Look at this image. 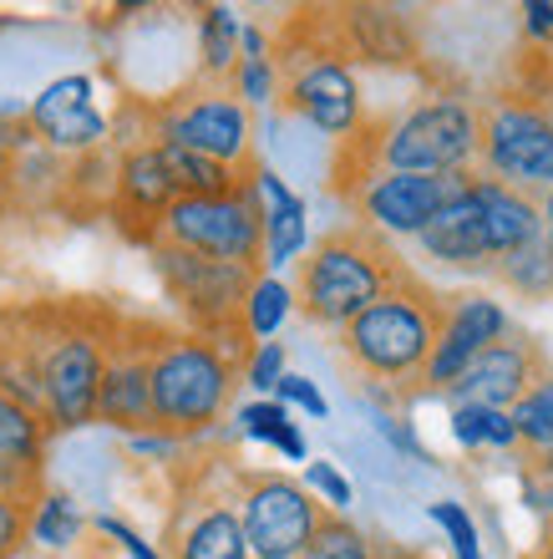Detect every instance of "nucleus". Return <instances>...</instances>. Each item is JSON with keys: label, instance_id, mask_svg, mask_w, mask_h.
I'll use <instances>...</instances> for the list:
<instances>
[{"label": "nucleus", "instance_id": "nucleus-1", "mask_svg": "<svg viewBox=\"0 0 553 559\" xmlns=\"http://www.w3.org/2000/svg\"><path fill=\"white\" fill-rule=\"evenodd\" d=\"M478 168V103L462 87L422 92L401 112H381L340 143L335 193L346 199L371 174H472Z\"/></svg>", "mask_w": 553, "mask_h": 559}, {"label": "nucleus", "instance_id": "nucleus-2", "mask_svg": "<svg viewBox=\"0 0 553 559\" xmlns=\"http://www.w3.org/2000/svg\"><path fill=\"white\" fill-rule=\"evenodd\" d=\"M442 306L447 295L432 290L411 270L396 290H386L376 306H365L350 325L335 331L340 361L361 386H371L381 402H417V382L426 371V356L437 346Z\"/></svg>", "mask_w": 553, "mask_h": 559}, {"label": "nucleus", "instance_id": "nucleus-3", "mask_svg": "<svg viewBox=\"0 0 553 559\" xmlns=\"http://www.w3.org/2000/svg\"><path fill=\"white\" fill-rule=\"evenodd\" d=\"M122 310L103 300H36V371H41V417L51 432L97 423L103 361Z\"/></svg>", "mask_w": 553, "mask_h": 559}, {"label": "nucleus", "instance_id": "nucleus-4", "mask_svg": "<svg viewBox=\"0 0 553 559\" xmlns=\"http://www.w3.org/2000/svg\"><path fill=\"white\" fill-rule=\"evenodd\" d=\"M411 275V265L396 254V245L365 224H335L330 235L305 245L300 265H294V310L321 331H340L376 306L386 290H396Z\"/></svg>", "mask_w": 553, "mask_h": 559}, {"label": "nucleus", "instance_id": "nucleus-5", "mask_svg": "<svg viewBox=\"0 0 553 559\" xmlns=\"http://www.w3.org/2000/svg\"><path fill=\"white\" fill-rule=\"evenodd\" d=\"M147 392H153V438H204L224 423L239 392V361L224 356L208 336H193L189 325L153 321Z\"/></svg>", "mask_w": 553, "mask_h": 559}, {"label": "nucleus", "instance_id": "nucleus-6", "mask_svg": "<svg viewBox=\"0 0 553 559\" xmlns=\"http://www.w3.org/2000/svg\"><path fill=\"white\" fill-rule=\"evenodd\" d=\"M269 51H275L279 72V103L335 143L356 138V128L365 122V97L356 82V67L325 36L321 11H300L285 31V41Z\"/></svg>", "mask_w": 553, "mask_h": 559}, {"label": "nucleus", "instance_id": "nucleus-7", "mask_svg": "<svg viewBox=\"0 0 553 559\" xmlns=\"http://www.w3.org/2000/svg\"><path fill=\"white\" fill-rule=\"evenodd\" d=\"M472 174L543 199L553 189V103L528 97L518 87H503L488 103H478V168Z\"/></svg>", "mask_w": 553, "mask_h": 559}, {"label": "nucleus", "instance_id": "nucleus-8", "mask_svg": "<svg viewBox=\"0 0 553 559\" xmlns=\"http://www.w3.org/2000/svg\"><path fill=\"white\" fill-rule=\"evenodd\" d=\"M147 254H153L163 290L178 306V316L189 321L193 336H208L244 371V356L254 352V341L244 331V300L260 275L239 265H219V260H199V254H183V250H163V245H153Z\"/></svg>", "mask_w": 553, "mask_h": 559}, {"label": "nucleus", "instance_id": "nucleus-9", "mask_svg": "<svg viewBox=\"0 0 553 559\" xmlns=\"http://www.w3.org/2000/svg\"><path fill=\"white\" fill-rule=\"evenodd\" d=\"M147 143L189 147V153L224 163L233 174H254L260 168L249 107L229 87H214V82H193V87L147 107Z\"/></svg>", "mask_w": 553, "mask_h": 559}, {"label": "nucleus", "instance_id": "nucleus-10", "mask_svg": "<svg viewBox=\"0 0 553 559\" xmlns=\"http://www.w3.org/2000/svg\"><path fill=\"white\" fill-rule=\"evenodd\" d=\"M153 245L264 275V224H260L254 183H244V189H233V193H219V199H173V209L158 219ZM153 245H147V250H153Z\"/></svg>", "mask_w": 553, "mask_h": 559}, {"label": "nucleus", "instance_id": "nucleus-11", "mask_svg": "<svg viewBox=\"0 0 553 559\" xmlns=\"http://www.w3.org/2000/svg\"><path fill=\"white\" fill-rule=\"evenodd\" d=\"M229 499L254 559H300L325 519V503L300 478L275 468H239Z\"/></svg>", "mask_w": 553, "mask_h": 559}, {"label": "nucleus", "instance_id": "nucleus-12", "mask_svg": "<svg viewBox=\"0 0 553 559\" xmlns=\"http://www.w3.org/2000/svg\"><path fill=\"white\" fill-rule=\"evenodd\" d=\"M467 178L472 174H371L346 193V204L356 209V224L376 235L417 239L426 219L467 189Z\"/></svg>", "mask_w": 553, "mask_h": 559}, {"label": "nucleus", "instance_id": "nucleus-13", "mask_svg": "<svg viewBox=\"0 0 553 559\" xmlns=\"http://www.w3.org/2000/svg\"><path fill=\"white\" fill-rule=\"evenodd\" d=\"M147 367H153V321L147 316H122L117 336L103 361V386H97V423L147 438L153 432V392H147Z\"/></svg>", "mask_w": 553, "mask_h": 559}, {"label": "nucleus", "instance_id": "nucleus-14", "mask_svg": "<svg viewBox=\"0 0 553 559\" xmlns=\"http://www.w3.org/2000/svg\"><path fill=\"white\" fill-rule=\"evenodd\" d=\"M513 331V316L488 295H447L442 306V331L437 346L426 356V371L417 382V397H447L457 377L478 361L493 341H503Z\"/></svg>", "mask_w": 553, "mask_h": 559}, {"label": "nucleus", "instance_id": "nucleus-15", "mask_svg": "<svg viewBox=\"0 0 553 559\" xmlns=\"http://www.w3.org/2000/svg\"><path fill=\"white\" fill-rule=\"evenodd\" d=\"M553 377V361L543 352V341L524 325H513L503 341H493L472 367L457 377V386L447 392L452 407H497L513 413V402L524 397L528 386H539Z\"/></svg>", "mask_w": 553, "mask_h": 559}, {"label": "nucleus", "instance_id": "nucleus-16", "mask_svg": "<svg viewBox=\"0 0 553 559\" xmlns=\"http://www.w3.org/2000/svg\"><path fill=\"white\" fill-rule=\"evenodd\" d=\"M321 26L330 46L356 67H386V72H411L422 67V36L407 11L396 5H335L321 11Z\"/></svg>", "mask_w": 553, "mask_h": 559}, {"label": "nucleus", "instance_id": "nucleus-17", "mask_svg": "<svg viewBox=\"0 0 553 559\" xmlns=\"http://www.w3.org/2000/svg\"><path fill=\"white\" fill-rule=\"evenodd\" d=\"M178 189L168 168H163V153L158 143L147 138H132L122 153H117V168H112V193H107V214L117 219V229L137 245H153L158 235V219L173 209Z\"/></svg>", "mask_w": 553, "mask_h": 559}, {"label": "nucleus", "instance_id": "nucleus-18", "mask_svg": "<svg viewBox=\"0 0 553 559\" xmlns=\"http://www.w3.org/2000/svg\"><path fill=\"white\" fill-rule=\"evenodd\" d=\"M26 128H31V138H41V147H51V153H72V158L97 153V147L107 143V118H103V107H97V82L82 72L51 82V87L31 103Z\"/></svg>", "mask_w": 553, "mask_h": 559}, {"label": "nucleus", "instance_id": "nucleus-19", "mask_svg": "<svg viewBox=\"0 0 553 559\" xmlns=\"http://www.w3.org/2000/svg\"><path fill=\"white\" fill-rule=\"evenodd\" d=\"M417 250L432 260V265L452 270V275H493V254H488V239H482V214L478 199H472V178L457 199L426 219V229L417 235Z\"/></svg>", "mask_w": 553, "mask_h": 559}, {"label": "nucleus", "instance_id": "nucleus-20", "mask_svg": "<svg viewBox=\"0 0 553 559\" xmlns=\"http://www.w3.org/2000/svg\"><path fill=\"white\" fill-rule=\"evenodd\" d=\"M472 199H478L482 239H488V254H493V270L503 260H513L518 250H528L533 239H543L539 199L533 193H518L508 183H493V178L472 174Z\"/></svg>", "mask_w": 553, "mask_h": 559}, {"label": "nucleus", "instance_id": "nucleus-21", "mask_svg": "<svg viewBox=\"0 0 553 559\" xmlns=\"http://www.w3.org/2000/svg\"><path fill=\"white\" fill-rule=\"evenodd\" d=\"M168 549H173V559H254L244 545V530H239V514H233L229 493L193 499L189 514L173 519Z\"/></svg>", "mask_w": 553, "mask_h": 559}, {"label": "nucleus", "instance_id": "nucleus-22", "mask_svg": "<svg viewBox=\"0 0 553 559\" xmlns=\"http://www.w3.org/2000/svg\"><path fill=\"white\" fill-rule=\"evenodd\" d=\"M254 199H260V224H264V270H279L305 254L310 224H305V199L290 193V183L275 168H254Z\"/></svg>", "mask_w": 553, "mask_h": 559}, {"label": "nucleus", "instance_id": "nucleus-23", "mask_svg": "<svg viewBox=\"0 0 553 559\" xmlns=\"http://www.w3.org/2000/svg\"><path fill=\"white\" fill-rule=\"evenodd\" d=\"M229 92L244 107H264L279 97V72H275V51H269V36L260 26L239 31V61L229 72Z\"/></svg>", "mask_w": 553, "mask_h": 559}, {"label": "nucleus", "instance_id": "nucleus-24", "mask_svg": "<svg viewBox=\"0 0 553 559\" xmlns=\"http://www.w3.org/2000/svg\"><path fill=\"white\" fill-rule=\"evenodd\" d=\"M163 153V168H168V178H173L178 199H219V193H233L244 189L254 174H233V168H224V163L214 158H199V153H189V147H173V143H158Z\"/></svg>", "mask_w": 553, "mask_h": 559}, {"label": "nucleus", "instance_id": "nucleus-25", "mask_svg": "<svg viewBox=\"0 0 553 559\" xmlns=\"http://www.w3.org/2000/svg\"><path fill=\"white\" fill-rule=\"evenodd\" d=\"M239 15L229 5H208L199 15V82H214V87H229V72L239 61Z\"/></svg>", "mask_w": 553, "mask_h": 559}, {"label": "nucleus", "instance_id": "nucleus-26", "mask_svg": "<svg viewBox=\"0 0 553 559\" xmlns=\"http://www.w3.org/2000/svg\"><path fill=\"white\" fill-rule=\"evenodd\" d=\"M452 438H457V448H467V453H482V448L518 453L513 417L497 413V407H452Z\"/></svg>", "mask_w": 553, "mask_h": 559}, {"label": "nucleus", "instance_id": "nucleus-27", "mask_svg": "<svg viewBox=\"0 0 553 559\" xmlns=\"http://www.w3.org/2000/svg\"><path fill=\"white\" fill-rule=\"evenodd\" d=\"M82 530H87V519H82V509L61 488H46L36 499V509H31V539L46 549H72L82 539Z\"/></svg>", "mask_w": 553, "mask_h": 559}, {"label": "nucleus", "instance_id": "nucleus-28", "mask_svg": "<svg viewBox=\"0 0 553 559\" xmlns=\"http://www.w3.org/2000/svg\"><path fill=\"white\" fill-rule=\"evenodd\" d=\"M513 432H518V457L549 453L553 448V377L539 386H528L524 397L513 402Z\"/></svg>", "mask_w": 553, "mask_h": 559}, {"label": "nucleus", "instance_id": "nucleus-29", "mask_svg": "<svg viewBox=\"0 0 553 559\" xmlns=\"http://www.w3.org/2000/svg\"><path fill=\"white\" fill-rule=\"evenodd\" d=\"M493 280H503L508 295H518V300H553V250L543 239H533L528 250L503 260L493 270Z\"/></svg>", "mask_w": 553, "mask_h": 559}, {"label": "nucleus", "instance_id": "nucleus-30", "mask_svg": "<svg viewBox=\"0 0 553 559\" xmlns=\"http://www.w3.org/2000/svg\"><path fill=\"white\" fill-rule=\"evenodd\" d=\"M46 432H51V427L31 413V407H21L15 397H5V392H0V457L41 463V457H46Z\"/></svg>", "mask_w": 553, "mask_h": 559}, {"label": "nucleus", "instance_id": "nucleus-31", "mask_svg": "<svg viewBox=\"0 0 553 559\" xmlns=\"http://www.w3.org/2000/svg\"><path fill=\"white\" fill-rule=\"evenodd\" d=\"M239 423H244L249 438H260L269 448H279L285 457H294V463H305V432L290 423V407H279V402H249L244 413H239Z\"/></svg>", "mask_w": 553, "mask_h": 559}, {"label": "nucleus", "instance_id": "nucleus-32", "mask_svg": "<svg viewBox=\"0 0 553 559\" xmlns=\"http://www.w3.org/2000/svg\"><path fill=\"white\" fill-rule=\"evenodd\" d=\"M294 310V300H290V285L285 280H275V275H260L254 280V290H249V300H244V331H249V341L260 346V341H269L285 325V316Z\"/></svg>", "mask_w": 553, "mask_h": 559}, {"label": "nucleus", "instance_id": "nucleus-33", "mask_svg": "<svg viewBox=\"0 0 553 559\" xmlns=\"http://www.w3.org/2000/svg\"><path fill=\"white\" fill-rule=\"evenodd\" d=\"M300 559H371V534H365L356 519L325 509V519L315 524V534H310V545Z\"/></svg>", "mask_w": 553, "mask_h": 559}, {"label": "nucleus", "instance_id": "nucleus-34", "mask_svg": "<svg viewBox=\"0 0 553 559\" xmlns=\"http://www.w3.org/2000/svg\"><path fill=\"white\" fill-rule=\"evenodd\" d=\"M432 519H437V530L447 534V545L457 559H488L482 555V539H478V524H472V514H467V503H432Z\"/></svg>", "mask_w": 553, "mask_h": 559}, {"label": "nucleus", "instance_id": "nucleus-35", "mask_svg": "<svg viewBox=\"0 0 553 559\" xmlns=\"http://www.w3.org/2000/svg\"><path fill=\"white\" fill-rule=\"evenodd\" d=\"M279 377H285V346H279V341H260V346L244 356L239 382H249L254 392H275Z\"/></svg>", "mask_w": 553, "mask_h": 559}, {"label": "nucleus", "instance_id": "nucleus-36", "mask_svg": "<svg viewBox=\"0 0 553 559\" xmlns=\"http://www.w3.org/2000/svg\"><path fill=\"white\" fill-rule=\"evenodd\" d=\"M305 488L310 493H321V503L330 509V514H346L350 509V484L335 463H305Z\"/></svg>", "mask_w": 553, "mask_h": 559}, {"label": "nucleus", "instance_id": "nucleus-37", "mask_svg": "<svg viewBox=\"0 0 553 559\" xmlns=\"http://www.w3.org/2000/svg\"><path fill=\"white\" fill-rule=\"evenodd\" d=\"M31 509L26 499H0V559H15V549L31 539Z\"/></svg>", "mask_w": 553, "mask_h": 559}, {"label": "nucleus", "instance_id": "nucleus-38", "mask_svg": "<svg viewBox=\"0 0 553 559\" xmlns=\"http://www.w3.org/2000/svg\"><path fill=\"white\" fill-rule=\"evenodd\" d=\"M275 397H279V407H305L310 417H325L330 413V402L321 397V386L310 382V377H300V371H285L275 382Z\"/></svg>", "mask_w": 553, "mask_h": 559}, {"label": "nucleus", "instance_id": "nucleus-39", "mask_svg": "<svg viewBox=\"0 0 553 559\" xmlns=\"http://www.w3.org/2000/svg\"><path fill=\"white\" fill-rule=\"evenodd\" d=\"M524 499H528V509H533V514H539L543 503L553 499V448H549V453L524 457Z\"/></svg>", "mask_w": 553, "mask_h": 559}, {"label": "nucleus", "instance_id": "nucleus-40", "mask_svg": "<svg viewBox=\"0 0 553 559\" xmlns=\"http://www.w3.org/2000/svg\"><path fill=\"white\" fill-rule=\"evenodd\" d=\"M97 530H103L107 539H117V545L128 549V559H163L158 549L147 545V539H143V534H137V530H128L122 519H97Z\"/></svg>", "mask_w": 553, "mask_h": 559}, {"label": "nucleus", "instance_id": "nucleus-41", "mask_svg": "<svg viewBox=\"0 0 553 559\" xmlns=\"http://www.w3.org/2000/svg\"><path fill=\"white\" fill-rule=\"evenodd\" d=\"M371 559H432V555L401 545V539H371Z\"/></svg>", "mask_w": 553, "mask_h": 559}, {"label": "nucleus", "instance_id": "nucleus-42", "mask_svg": "<svg viewBox=\"0 0 553 559\" xmlns=\"http://www.w3.org/2000/svg\"><path fill=\"white\" fill-rule=\"evenodd\" d=\"M539 219H543V245L553 250V189L539 199Z\"/></svg>", "mask_w": 553, "mask_h": 559}, {"label": "nucleus", "instance_id": "nucleus-43", "mask_svg": "<svg viewBox=\"0 0 553 559\" xmlns=\"http://www.w3.org/2000/svg\"><path fill=\"white\" fill-rule=\"evenodd\" d=\"M528 559H553V524H549V530H543L539 549H533V555H528Z\"/></svg>", "mask_w": 553, "mask_h": 559}, {"label": "nucleus", "instance_id": "nucleus-44", "mask_svg": "<svg viewBox=\"0 0 553 559\" xmlns=\"http://www.w3.org/2000/svg\"><path fill=\"white\" fill-rule=\"evenodd\" d=\"M539 514H543V519H549V524H553V499H549V503H543V509H539Z\"/></svg>", "mask_w": 553, "mask_h": 559}]
</instances>
